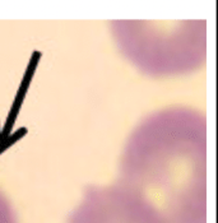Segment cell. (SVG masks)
I'll use <instances>...</instances> for the list:
<instances>
[{
	"label": "cell",
	"instance_id": "6da1fadb",
	"mask_svg": "<svg viewBox=\"0 0 218 223\" xmlns=\"http://www.w3.org/2000/svg\"><path fill=\"white\" fill-rule=\"evenodd\" d=\"M68 223H152L148 217L111 192L91 190Z\"/></svg>",
	"mask_w": 218,
	"mask_h": 223
},
{
	"label": "cell",
	"instance_id": "7a4b0ae2",
	"mask_svg": "<svg viewBox=\"0 0 218 223\" xmlns=\"http://www.w3.org/2000/svg\"><path fill=\"white\" fill-rule=\"evenodd\" d=\"M0 223H17L14 209L1 192H0Z\"/></svg>",
	"mask_w": 218,
	"mask_h": 223
}]
</instances>
